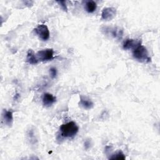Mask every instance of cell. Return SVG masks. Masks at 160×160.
Here are the masks:
<instances>
[{"label": "cell", "instance_id": "obj_3", "mask_svg": "<svg viewBox=\"0 0 160 160\" xmlns=\"http://www.w3.org/2000/svg\"><path fill=\"white\" fill-rule=\"evenodd\" d=\"M54 50L51 48H48L39 51L36 54L38 60L39 61H51L54 59Z\"/></svg>", "mask_w": 160, "mask_h": 160}, {"label": "cell", "instance_id": "obj_11", "mask_svg": "<svg viewBox=\"0 0 160 160\" xmlns=\"http://www.w3.org/2000/svg\"><path fill=\"white\" fill-rule=\"evenodd\" d=\"M97 8V4L94 1H87L84 4V9L89 13L94 12Z\"/></svg>", "mask_w": 160, "mask_h": 160}, {"label": "cell", "instance_id": "obj_8", "mask_svg": "<svg viewBox=\"0 0 160 160\" xmlns=\"http://www.w3.org/2000/svg\"><path fill=\"white\" fill-rule=\"evenodd\" d=\"M42 103L45 107L49 108L56 101V98L52 94L46 92L42 96Z\"/></svg>", "mask_w": 160, "mask_h": 160}, {"label": "cell", "instance_id": "obj_12", "mask_svg": "<svg viewBox=\"0 0 160 160\" xmlns=\"http://www.w3.org/2000/svg\"><path fill=\"white\" fill-rule=\"evenodd\" d=\"M79 104L86 109H90L92 108L94 106L93 102L90 99H86V98H83L82 96L80 98Z\"/></svg>", "mask_w": 160, "mask_h": 160}, {"label": "cell", "instance_id": "obj_5", "mask_svg": "<svg viewBox=\"0 0 160 160\" xmlns=\"http://www.w3.org/2000/svg\"><path fill=\"white\" fill-rule=\"evenodd\" d=\"M116 9L114 8H104L101 12V19L104 21H111L116 16Z\"/></svg>", "mask_w": 160, "mask_h": 160}, {"label": "cell", "instance_id": "obj_1", "mask_svg": "<svg viewBox=\"0 0 160 160\" xmlns=\"http://www.w3.org/2000/svg\"><path fill=\"white\" fill-rule=\"evenodd\" d=\"M59 131L62 137L69 138L76 136L79 131V127L75 122L70 121L62 124L60 126Z\"/></svg>", "mask_w": 160, "mask_h": 160}, {"label": "cell", "instance_id": "obj_2", "mask_svg": "<svg viewBox=\"0 0 160 160\" xmlns=\"http://www.w3.org/2000/svg\"><path fill=\"white\" fill-rule=\"evenodd\" d=\"M132 56L135 59L141 62H149L151 61V58L149 56L146 48L141 44L133 49Z\"/></svg>", "mask_w": 160, "mask_h": 160}, {"label": "cell", "instance_id": "obj_13", "mask_svg": "<svg viewBox=\"0 0 160 160\" xmlns=\"http://www.w3.org/2000/svg\"><path fill=\"white\" fill-rule=\"evenodd\" d=\"M110 159H125L126 157L122 151H118L109 158Z\"/></svg>", "mask_w": 160, "mask_h": 160}, {"label": "cell", "instance_id": "obj_15", "mask_svg": "<svg viewBox=\"0 0 160 160\" xmlns=\"http://www.w3.org/2000/svg\"><path fill=\"white\" fill-rule=\"evenodd\" d=\"M49 73L51 75V77L52 78H55V77L56 76L57 74V70L55 68H51L49 69Z\"/></svg>", "mask_w": 160, "mask_h": 160}, {"label": "cell", "instance_id": "obj_9", "mask_svg": "<svg viewBox=\"0 0 160 160\" xmlns=\"http://www.w3.org/2000/svg\"><path fill=\"white\" fill-rule=\"evenodd\" d=\"M2 120L4 123L8 126H11L13 122V115L12 112L11 111H8L6 109H4L2 113Z\"/></svg>", "mask_w": 160, "mask_h": 160}, {"label": "cell", "instance_id": "obj_10", "mask_svg": "<svg viewBox=\"0 0 160 160\" xmlns=\"http://www.w3.org/2000/svg\"><path fill=\"white\" fill-rule=\"evenodd\" d=\"M26 61L30 64H36L39 62V61L37 59L36 54L34 53V51L31 49H29L27 52Z\"/></svg>", "mask_w": 160, "mask_h": 160}, {"label": "cell", "instance_id": "obj_7", "mask_svg": "<svg viewBox=\"0 0 160 160\" xmlns=\"http://www.w3.org/2000/svg\"><path fill=\"white\" fill-rule=\"evenodd\" d=\"M141 44V41L134 39H127L124 41L122 47L124 49L128 50V49H134L138 46Z\"/></svg>", "mask_w": 160, "mask_h": 160}, {"label": "cell", "instance_id": "obj_14", "mask_svg": "<svg viewBox=\"0 0 160 160\" xmlns=\"http://www.w3.org/2000/svg\"><path fill=\"white\" fill-rule=\"evenodd\" d=\"M57 2L58 4H59L60 6L61 7V8L62 9L63 11H68V8H67V6L66 4V1H57Z\"/></svg>", "mask_w": 160, "mask_h": 160}, {"label": "cell", "instance_id": "obj_6", "mask_svg": "<svg viewBox=\"0 0 160 160\" xmlns=\"http://www.w3.org/2000/svg\"><path fill=\"white\" fill-rule=\"evenodd\" d=\"M103 30L104 33L110 34L116 39H121L123 34V30L118 27H106Z\"/></svg>", "mask_w": 160, "mask_h": 160}, {"label": "cell", "instance_id": "obj_4", "mask_svg": "<svg viewBox=\"0 0 160 160\" xmlns=\"http://www.w3.org/2000/svg\"><path fill=\"white\" fill-rule=\"evenodd\" d=\"M34 31L36 34L42 41H47L49 38V31L48 26L45 24H39Z\"/></svg>", "mask_w": 160, "mask_h": 160}]
</instances>
